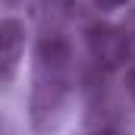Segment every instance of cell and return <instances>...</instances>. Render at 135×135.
<instances>
[{"label": "cell", "mask_w": 135, "mask_h": 135, "mask_svg": "<svg viewBox=\"0 0 135 135\" xmlns=\"http://www.w3.org/2000/svg\"><path fill=\"white\" fill-rule=\"evenodd\" d=\"M72 75L69 66H32L28 91V126L35 135H54L69 110Z\"/></svg>", "instance_id": "6da1fadb"}, {"label": "cell", "mask_w": 135, "mask_h": 135, "mask_svg": "<svg viewBox=\"0 0 135 135\" xmlns=\"http://www.w3.org/2000/svg\"><path fill=\"white\" fill-rule=\"evenodd\" d=\"M85 44L91 60L104 69H123L135 63V35L110 25V22H94L85 32Z\"/></svg>", "instance_id": "7a4b0ae2"}, {"label": "cell", "mask_w": 135, "mask_h": 135, "mask_svg": "<svg viewBox=\"0 0 135 135\" xmlns=\"http://www.w3.org/2000/svg\"><path fill=\"white\" fill-rule=\"evenodd\" d=\"M22 54H25V22L6 16L0 22V82L3 85L13 82Z\"/></svg>", "instance_id": "3957f363"}, {"label": "cell", "mask_w": 135, "mask_h": 135, "mask_svg": "<svg viewBox=\"0 0 135 135\" xmlns=\"http://www.w3.org/2000/svg\"><path fill=\"white\" fill-rule=\"evenodd\" d=\"M35 66H72V47L63 35L57 32H44L35 41Z\"/></svg>", "instance_id": "277c9868"}, {"label": "cell", "mask_w": 135, "mask_h": 135, "mask_svg": "<svg viewBox=\"0 0 135 135\" xmlns=\"http://www.w3.org/2000/svg\"><path fill=\"white\" fill-rule=\"evenodd\" d=\"M129 0H94V9H101V13H110V9H119V6H126Z\"/></svg>", "instance_id": "5b68a950"}, {"label": "cell", "mask_w": 135, "mask_h": 135, "mask_svg": "<svg viewBox=\"0 0 135 135\" xmlns=\"http://www.w3.org/2000/svg\"><path fill=\"white\" fill-rule=\"evenodd\" d=\"M126 91L132 94V101H135V66L129 69V72H126Z\"/></svg>", "instance_id": "8992f818"}, {"label": "cell", "mask_w": 135, "mask_h": 135, "mask_svg": "<svg viewBox=\"0 0 135 135\" xmlns=\"http://www.w3.org/2000/svg\"><path fill=\"white\" fill-rule=\"evenodd\" d=\"M82 135H113L110 129H88V132H82Z\"/></svg>", "instance_id": "52a82bcc"}, {"label": "cell", "mask_w": 135, "mask_h": 135, "mask_svg": "<svg viewBox=\"0 0 135 135\" xmlns=\"http://www.w3.org/2000/svg\"><path fill=\"white\" fill-rule=\"evenodd\" d=\"M6 3H16V0H6Z\"/></svg>", "instance_id": "ba28073f"}]
</instances>
